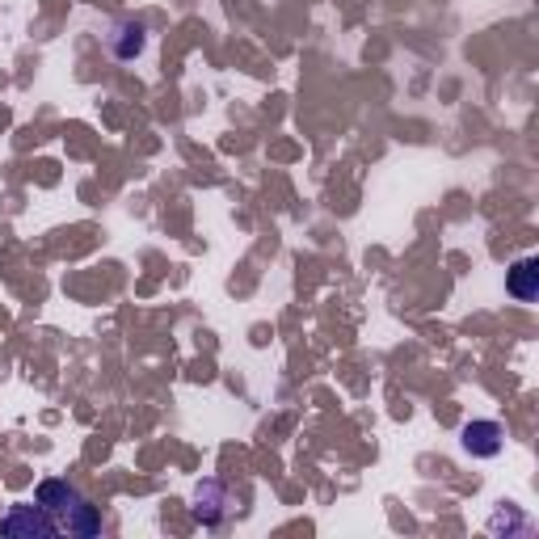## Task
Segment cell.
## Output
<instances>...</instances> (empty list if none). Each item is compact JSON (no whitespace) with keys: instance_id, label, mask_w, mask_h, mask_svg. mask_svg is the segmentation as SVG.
<instances>
[{"instance_id":"obj_5","label":"cell","mask_w":539,"mask_h":539,"mask_svg":"<svg viewBox=\"0 0 539 539\" xmlns=\"http://www.w3.org/2000/svg\"><path fill=\"white\" fill-rule=\"evenodd\" d=\"M118 30H123L127 38H110V43H114V55L118 59H135L139 51H144V26H131V22H123V26H118Z\"/></svg>"},{"instance_id":"obj_2","label":"cell","mask_w":539,"mask_h":539,"mask_svg":"<svg viewBox=\"0 0 539 539\" xmlns=\"http://www.w3.org/2000/svg\"><path fill=\"white\" fill-rule=\"evenodd\" d=\"M0 535H17V539H51L59 535V523L43 510V506H9V514L0 518Z\"/></svg>"},{"instance_id":"obj_4","label":"cell","mask_w":539,"mask_h":539,"mask_svg":"<svg viewBox=\"0 0 539 539\" xmlns=\"http://www.w3.org/2000/svg\"><path fill=\"white\" fill-rule=\"evenodd\" d=\"M506 291L518 299V304H531L539 295V262L535 257H523V262H514L506 270Z\"/></svg>"},{"instance_id":"obj_1","label":"cell","mask_w":539,"mask_h":539,"mask_svg":"<svg viewBox=\"0 0 539 539\" xmlns=\"http://www.w3.org/2000/svg\"><path fill=\"white\" fill-rule=\"evenodd\" d=\"M34 502L55 518L59 531H68V535H102V514H97V506L76 485L59 481V476H51V481H43L34 489Z\"/></svg>"},{"instance_id":"obj_3","label":"cell","mask_w":539,"mask_h":539,"mask_svg":"<svg viewBox=\"0 0 539 539\" xmlns=\"http://www.w3.org/2000/svg\"><path fill=\"white\" fill-rule=\"evenodd\" d=\"M459 443H464V451L476 459H493L506 447V430H502V422H468L464 434H459Z\"/></svg>"}]
</instances>
